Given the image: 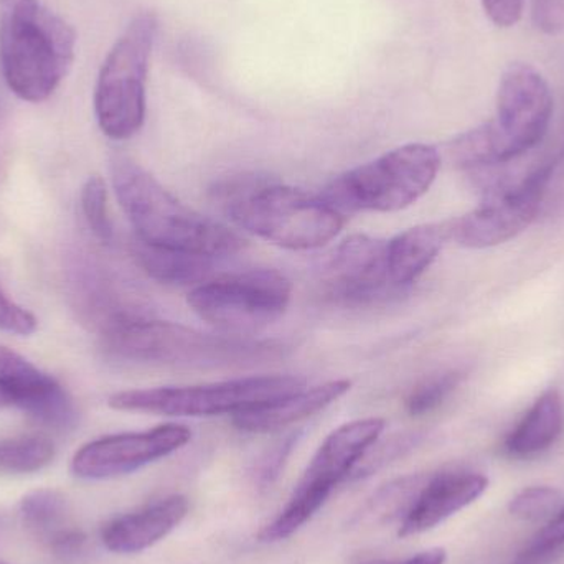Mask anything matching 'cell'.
<instances>
[{
  "mask_svg": "<svg viewBox=\"0 0 564 564\" xmlns=\"http://www.w3.org/2000/svg\"><path fill=\"white\" fill-rule=\"evenodd\" d=\"M158 29L154 13H139L102 63L96 83L95 112L102 134L109 139L126 141L144 124L145 83Z\"/></svg>",
  "mask_w": 564,
  "mask_h": 564,
  "instance_id": "8992f818",
  "label": "cell"
},
{
  "mask_svg": "<svg viewBox=\"0 0 564 564\" xmlns=\"http://www.w3.org/2000/svg\"><path fill=\"white\" fill-rule=\"evenodd\" d=\"M134 257L139 267L155 281L178 285H198L210 280L217 261L204 254L152 247L141 240H135Z\"/></svg>",
  "mask_w": 564,
  "mask_h": 564,
  "instance_id": "ffe728a7",
  "label": "cell"
},
{
  "mask_svg": "<svg viewBox=\"0 0 564 564\" xmlns=\"http://www.w3.org/2000/svg\"><path fill=\"white\" fill-rule=\"evenodd\" d=\"M322 285L341 305H370L397 295L401 289L388 273L387 243L367 235H351L325 261Z\"/></svg>",
  "mask_w": 564,
  "mask_h": 564,
  "instance_id": "4fadbf2b",
  "label": "cell"
},
{
  "mask_svg": "<svg viewBox=\"0 0 564 564\" xmlns=\"http://www.w3.org/2000/svg\"><path fill=\"white\" fill-rule=\"evenodd\" d=\"M0 401L52 430H69L76 423L68 391L52 375L6 345H0Z\"/></svg>",
  "mask_w": 564,
  "mask_h": 564,
  "instance_id": "5bb4252c",
  "label": "cell"
},
{
  "mask_svg": "<svg viewBox=\"0 0 564 564\" xmlns=\"http://www.w3.org/2000/svg\"><path fill=\"white\" fill-rule=\"evenodd\" d=\"M351 381L334 380L317 387L304 388L297 393L281 398L274 403L263 404L253 410L235 414L234 424L248 433H273L282 427L314 416L318 411L330 406L350 391Z\"/></svg>",
  "mask_w": 564,
  "mask_h": 564,
  "instance_id": "e0dca14e",
  "label": "cell"
},
{
  "mask_svg": "<svg viewBox=\"0 0 564 564\" xmlns=\"http://www.w3.org/2000/svg\"><path fill=\"white\" fill-rule=\"evenodd\" d=\"M464 380V371L449 370L421 381L406 398V411L420 417L436 411Z\"/></svg>",
  "mask_w": 564,
  "mask_h": 564,
  "instance_id": "603a6c76",
  "label": "cell"
},
{
  "mask_svg": "<svg viewBox=\"0 0 564 564\" xmlns=\"http://www.w3.org/2000/svg\"><path fill=\"white\" fill-rule=\"evenodd\" d=\"M291 294V281L280 271L251 270L195 285L188 305L215 328L243 335L276 322Z\"/></svg>",
  "mask_w": 564,
  "mask_h": 564,
  "instance_id": "9c48e42d",
  "label": "cell"
},
{
  "mask_svg": "<svg viewBox=\"0 0 564 564\" xmlns=\"http://www.w3.org/2000/svg\"><path fill=\"white\" fill-rule=\"evenodd\" d=\"M553 116V95L539 69L513 63L503 72L492 121L480 126L494 165H503L527 154L542 142Z\"/></svg>",
  "mask_w": 564,
  "mask_h": 564,
  "instance_id": "30bf717a",
  "label": "cell"
},
{
  "mask_svg": "<svg viewBox=\"0 0 564 564\" xmlns=\"http://www.w3.org/2000/svg\"><path fill=\"white\" fill-rule=\"evenodd\" d=\"M441 155L430 144H406L338 175L322 198L345 214H390L416 204L436 181Z\"/></svg>",
  "mask_w": 564,
  "mask_h": 564,
  "instance_id": "5b68a950",
  "label": "cell"
},
{
  "mask_svg": "<svg viewBox=\"0 0 564 564\" xmlns=\"http://www.w3.org/2000/svg\"><path fill=\"white\" fill-rule=\"evenodd\" d=\"M111 181L138 240L215 260L243 250L240 235L182 204L128 155L112 158Z\"/></svg>",
  "mask_w": 564,
  "mask_h": 564,
  "instance_id": "6da1fadb",
  "label": "cell"
},
{
  "mask_svg": "<svg viewBox=\"0 0 564 564\" xmlns=\"http://www.w3.org/2000/svg\"><path fill=\"white\" fill-rule=\"evenodd\" d=\"M292 443H294V437L278 447V449L268 457V460H264L260 470V482L263 484V486H271V484L280 477L282 466H284V460L285 457H288L289 451H291Z\"/></svg>",
  "mask_w": 564,
  "mask_h": 564,
  "instance_id": "1f68e13d",
  "label": "cell"
},
{
  "mask_svg": "<svg viewBox=\"0 0 564 564\" xmlns=\"http://www.w3.org/2000/svg\"><path fill=\"white\" fill-rule=\"evenodd\" d=\"M301 377H248L220 383L194 387H162L128 390L109 397V408L128 413H151L161 416L204 417L238 414L263 404L274 403L304 390Z\"/></svg>",
  "mask_w": 564,
  "mask_h": 564,
  "instance_id": "52a82bcc",
  "label": "cell"
},
{
  "mask_svg": "<svg viewBox=\"0 0 564 564\" xmlns=\"http://www.w3.org/2000/svg\"><path fill=\"white\" fill-rule=\"evenodd\" d=\"M564 430V400L558 390H549L527 411L507 436L506 451L512 457H532L545 453Z\"/></svg>",
  "mask_w": 564,
  "mask_h": 564,
  "instance_id": "d6986e66",
  "label": "cell"
},
{
  "mask_svg": "<svg viewBox=\"0 0 564 564\" xmlns=\"http://www.w3.org/2000/svg\"><path fill=\"white\" fill-rule=\"evenodd\" d=\"M0 65L13 95L42 102L75 59L76 33L40 0H2Z\"/></svg>",
  "mask_w": 564,
  "mask_h": 564,
  "instance_id": "3957f363",
  "label": "cell"
},
{
  "mask_svg": "<svg viewBox=\"0 0 564 564\" xmlns=\"http://www.w3.org/2000/svg\"><path fill=\"white\" fill-rule=\"evenodd\" d=\"M532 19L546 35L564 32V0H532Z\"/></svg>",
  "mask_w": 564,
  "mask_h": 564,
  "instance_id": "f1b7e54d",
  "label": "cell"
},
{
  "mask_svg": "<svg viewBox=\"0 0 564 564\" xmlns=\"http://www.w3.org/2000/svg\"><path fill=\"white\" fill-rule=\"evenodd\" d=\"M215 195L238 227L285 250L324 247L345 225L344 215L324 198L258 178L225 182Z\"/></svg>",
  "mask_w": 564,
  "mask_h": 564,
  "instance_id": "7a4b0ae2",
  "label": "cell"
},
{
  "mask_svg": "<svg viewBox=\"0 0 564 564\" xmlns=\"http://www.w3.org/2000/svg\"><path fill=\"white\" fill-rule=\"evenodd\" d=\"M0 404H2V401H0Z\"/></svg>",
  "mask_w": 564,
  "mask_h": 564,
  "instance_id": "836d02e7",
  "label": "cell"
},
{
  "mask_svg": "<svg viewBox=\"0 0 564 564\" xmlns=\"http://www.w3.org/2000/svg\"><path fill=\"white\" fill-rule=\"evenodd\" d=\"M545 204L564 210V151L552 162V175H550L549 188H546Z\"/></svg>",
  "mask_w": 564,
  "mask_h": 564,
  "instance_id": "4dcf8cb0",
  "label": "cell"
},
{
  "mask_svg": "<svg viewBox=\"0 0 564 564\" xmlns=\"http://www.w3.org/2000/svg\"><path fill=\"white\" fill-rule=\"evenodd\" d=\"M446 550L431 549L426 552L417 553L411 558L400 560V562H388V560H377V562H368L364 564H444L446 563Z\"/></svg>",
  "mask_w": 564,
  "mask_h": 564,
  "instance_id": "d6a6232c",
  "label": "cell"
},
{
  "mask_svg": "<svg viewBox=\"0 0 564 564\" xmlns=\"http://www.w3.org/2000/svg\"><path fill=\"white\" fill-rule=\"evenodd\" d=\"M46 550L59 563L76 562L86 550V535L75 527H66L45 542Z\"/></svg>",
  "mask_w": 564,
  "mask_h": 564,
  "instance_id": "83f0119b",
  "label": "cell"
},
{
  "mask_svg": "<svg viewBox=\"0 0 564 564\" xmlns=\"http://www.w3.org/2000/svg\"><path fill=\"white\" fill-rule=\"evenodd\" d=\"M109 358L128 364L185 368H228L281 357V345L237 335H212L172 322L139 318L102 332Z\"/></svg>",
  "mask_w": 564,
  "mask_h": 564,
  "instance_id": "277c9868",
  "label": "cell"
},
{
  "mask_svg": "<svg viewBox=\"0 0 564 564\" xmlns=\"http://www.w3.org/2000/svg\"><path fill=\"white\" fill-rule=\"evenodd\" d=\"M489 479L477 473H441L426 477L398 530V536L421 535L436 529L486 494Z\"/></svg>",
  "mask_w": 564,
  "mask_h": 564,
  "instance_id": "9a60e30c",
  "label": "cell"
},
{
  "mask_svg": "<svg viewBox=\"0 0 564 564\" xmlns=\"http://www.w3.org/2000/svg\"><path fill=\"white\" fill-rule=\"evenodd\" d=\"M482 6L494 25L510 29L522 19L525 0H482Z\"/></svg>",
  "mask_w": 564,
  "mask_h": 564,
  "instance_id": "f546056e",
  "label": "cell"
},
{
  "mask_svg": "<svg viewBox=\"0 0 564 564\" xmlns=\"http://www.w3.org/2000/svg\"><path fill=\"white\" fill-rule=\"evenodd\" d=\"M20 516L26 529L32 530L43 543L69 527L65 497L56 490H35L23 497Z\"/></svg>",
  "mask_w": 564,
  "mask_h": 564,
  "instance_id": "44dd1931",
  "label": "cell"
},
{
  "mask_svg": "<svg viewBox=\"0 0 564 564\" xmlns=\"http://www.w3.org/2000/svg\"><path fill=\"white\" fill-rule=\"evenodd\" d=\"M564 550V507L533 536L513 564H546Z\"/></svg>",
  "mask_w": 564,
  "mask_h": 564,
  "instance_id": "d4e9b609",
  "label": "cell"
},
{
  "mask_svg": "<svg viewBox=\"0 0 564 564\" xmlns=\"http://www.w3.org/2000/svg\"><path fill=\"white\" fill-rule=\"evenodd\" d=\"M562 496L553 487H529L513 497L509 509L512 516L522 520H539L556 510Z\"/></svg>",
  "mask_w": 564,
  "mask_h": 564,
  "instance_id": "484cf974",
  "label": "cell"
},
{
  "mask_svg": "<svg viewBox=\"0 0 564 564\" xmlns=\"http://www.w3.org/2000/svg\"><path fill=\"white\" fill-rule=\"evenodd\" d=\"M550 175L552 164H546L516 184H490L479 207L446 221L447 238L467 250H487L519 237L539 217Z\"/></svg>",
  "mask_w": 564,
  "mask_h": 564,
  "instance_id": "8fae6325",
  "label": "cell"
},
{
  "mask_svg": "<svg viewBox=\"0 0 564 564\" xmlns=\"http://www.w3.org/2000/svg\"><path fill=\"white\" fill-rule=\"evenodd\" d=\"M192 431L182 424H162L141 433L112 434L85 444L72 460L76 477L105 480L126 476L187 446Z\"/></svg>",
  "mask_w": 564,
  "mask_h": 564,
  "instance_id": "7c38bea8",
  "label": "cell"
},
{
  "mask_svg": "<svg viewBox=\"0 0 564 564\" xmlns=\"http://www.w3.org/2000/svg\"><path fill=\"white\" fill-rule=\"evenodd\" d=\"M446 241H449L446 224L420 225L388 241L391 282L398 289L413 284L434 263Z\"/></svg>",
  "mask_w": 564,
  "mask_h": 564,
  "instance_id": "ac0fdd59",
  "label": "cell"
},
{
  "mask_svg": "<svg viewBox=\"0 0 564 564\" xmlns=\"http://www.w3.org/2000/svg\"><path fill=\"white\" fill-rule=\"evenodd\" d=\"M383 431V420L365 417L328 434L280 516L261 530L260 542H282L302 529L324 507L332 490L361 463Z\"/></svg>",
  "mask_w": 564,
  "mask_h": 564,
  "instance_id": "ba28073f",
  "label": "cell"
},
{
  "mask_svg": "<svg viewBox=\"0 0 564 564\" xmlns=\"http://www.w3.org/2000/svg\"><path fill=\"white\" fill-rule=\"evenodd\" d=\"M55 457V446L42 434L0 440V473L32 474L48 466Z\"/></svg>",
  "mask_w": 564,
  "mask_h": 564,
  "instance_id": "7402d4cb",
  "label": "cell"
},
{
  "mask_svg": "<svg viewBox=\"0 0 564 564\" xmlns=\"http://www.w3.org/2000/svg\"><path fill=\"white\" fill-rule=\"evenodd\" d=\"M187 513L188 500L184 496L167 497L109 522L102 530V543L119 555L144 552L177 529Z\"/></svg>",
  "mask_w": 564,
  "mask_h": 564,
  "instance_id": "2e32d148",
  "label": "cell"
},
{
  "mask_svg": "<svg viewBox=\"0 0 564 564\" xmlns=\"http://www.w3.org/2000/svg\"><path fill=\"white\" fill-rule=\"evenodd\" d=\"M82 210L93 235L101 243H111L112 224L108 212V188L99 175H93L83 185Z\"/></svg>",
  "mask_w": 564,
  "mask_h": 564,
  "instance_id": "cb8c5ba5",
  "label": "cell"
},
{
  "mask_svg": "<svg viewBox=\"0 0 564 564\" xmlns=\"http://www.w3.org/2000/svg\"><path fill=\"white\" fill-rule=\"evenodd\" d=\"M39 327L35 315L13 302L0 285V330L7 334L32 335Z\"/></svg>",
  "mask_w": 564,
  "mask_h": 564,
  "instance_id": "4316f807",
  "label": "cell"
}]
</instances>
